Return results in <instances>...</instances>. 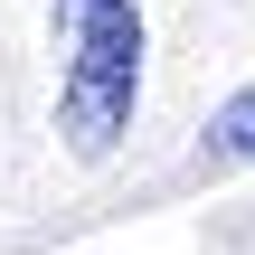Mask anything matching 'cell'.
Instances as JSON below:
<instances>
[{"label": "cell", "mask_w": 255, "mask_h": 255, "mask_svg": "<svg viewBox=\"0 0 255 255\" xmlns=\"http://www.w3.org/2000/svg\"><path fill=\"white\" fill-rule=\"evenodd\" d=\"M218 151H255V95H237L218 114Z\"/></svg>", "instance_id": "7a4b0ae2"}, {"label": "cell", "mask_w": 255, "mask_h": 255, "mask_svg": "<svg viewBox=\"0 0 255 255\" xmlns=\"http://www.w3.org/2000/svg\"><path fill=\"white\" fill-rule=\"evenodd\" d=\"M57 38H66L57 132L76 161H104L142 104V9L132 0H57Z\"/></svg>", "instance_id": "6da1fadb"}]
</instances>
